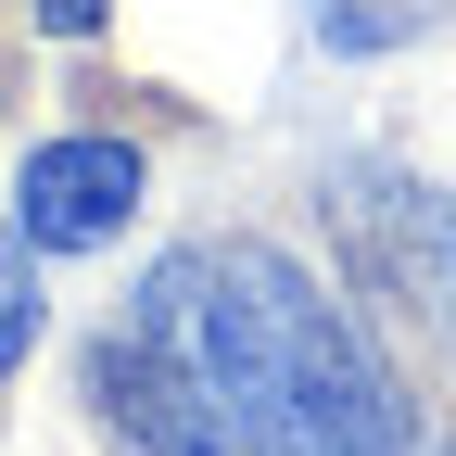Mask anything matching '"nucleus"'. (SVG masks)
Segmentation results:
<instances>
[{"instance_id": "obj_1", "label": "nucleus", "mask_w": 456, "mask_h": 456, "mask_svg": "<svg viewBox=\"0 0 456 456\" xmlns=\"http://www.w3.org/2000/svg\"><path fill=\"white\" fill-rule=\"evenodd\" d=\"M165 355H191L241 456H406V406L368 368L355 317L266 241L191 254V330Z\"/></svg>"}, {"instance_id": "obj_2", "label": "nucleus", "mask_w": 456, "mask_h": 456, "mask_svg": "<svg viewBox=\"0 0 456 456\" xmlns=\"http://www.w3.org/2000/svg\"><path fill=\"white\" fill-rule=\"evenodd\" d=\"M140 216V152L127 140H38L26 178H13V228L38 254H89Z\"/></svg>"}, {"instance_id": "obj_3", "label": "nucleus", "mask_w": 456, "mask_h": 456, "mask_svg": "<svg viewBox=\"0 0 456 456\" xmlns=\"http://www.w3.org/2000/svg\"><path fill=\"white\" fill-rule=\"evenodd\" d=\"M38 254V241H26ZM13 241H0V368H26V342H38V266Z\"/></svg>"}, {"instance_id": "obj_4", "label": "nucleus", "mask_w": 456, "mask_h": 456, "mask_svg": "<svg viewBox=\"0 0 456 456\" xmlns=\"http://www.w3.org/2000/svg\"><path fill=\"white\" fill-rule=\"evenodd\" d=\"M444 456H456V444H444Z\"/></svg>"}]
</instances>
